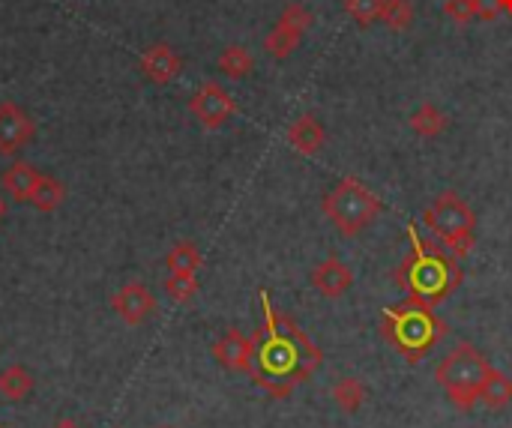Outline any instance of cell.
I'll return each instance as SVG.
<instances>
[{
    "instance_id": "obj_1",
    "label": "cell",
    "mask_w": 512,
    "mask_h": 428,
    "mask_svg": "<svg viewBox=\"0 0 512 428\" xmlns=\"http://www.w3.org/2000/svg\"><path fill=\"white\" fill-rule=\"evenodd\" d=\"M264 324L252 336L255 357H252V381L273 399H288L300 384H306L324 363L321 348L273 303L270 294L261 291Z\"/></svg>"
},
{
    "instance_id": "obj_15",
    "label": "cell",
    "mask_w": 512,
    "mask_h": 428,
    "mask_svg": "<svg viewBox=\"0 0 512 428\" xmlns=\"http://www.w3.org/2000/svg\"><path fill=\"white\" fill-rule=\"evenodd\" d=\"M39 177H42V174H39L30 162H12V165L0 174V186H3V192H9V198H12L15 204H30Z\"/></svg>"
},
{
    "instance_id": "obj_14",
    "label": "cell",
    "mask_w": 512,
    "mask_h": 428,
    "mask_svg": "<svg viewBox=\"0 0 512 428\" xmlns=\"http://www.w3.org/2000/svg\"><path fill=\"white\" fill-rule=\"evenodd\" d=\"M288 144L300 156H318L321 147L327 144V129H324V123L315 114H300L288 126Z\"/></svg>"
},
{
    "instance_id": "obj_12",
    "label": "cell",
    "mask_w": 512,
    "mask_h": 428,
    "mask_svg": "<svg viewBox=\"0 0 512 428\" xmlns=\"http://www.w3.org/2000/svg\"><path fill=\"white\" fill-rule=\"evenodd\" d=\"M309 282H312V288H315L321 297L339 300V297H345V294L354 288V270H351L342 258L330 255V258H324L321 264H315Z\"/></svg>"
},
{
    "instance_id": "obj_8",
    "label": "cell",
    "mask_w": 512,
    "mask_h": 428,
    "mask_svg": "<svg viewBox=\"0 0 512 428\" xmlns=\"http://www.w3.org/2000/svg\"><path fill=\"white\" fill-rule=\"evenodd\" d=\"M189 111H192V117H195L204 129H222V126L237 114V102L231 99V93H228L219 81H204V84L192 93Z\"/></svg>"
},
{
    "instance_id": "obj_3",
    "label": "cell",
    "mask_w": 512,
    "mask_h": 428,
    "mask_svg": "<svg viewBox=\"0 0 512 428\" xmlns=\"http://www.w3.org/2000/svg\"><path fill=\"white\" fill-rule=\"evenodd\" d=\"M384 339L408 360V363H420L447 333V324L435 315L432 306L420 303V300H405L399 306H390L384 312L381 321Z\"/></svg>"
},
{
    "instance_id": "obj_2",
    "label": "cell",
    "mask_w": 512,
    "mask_h": 428,
    "mask_svg": "<svg viewBox=\"0 0 512 428\" xmlns=\"http://www.w3.org/2000/svg\"><path fill=\"white\" fill-rule=\"evenodd\" d=\"M408 240H411V252L393 270V282L411 300H420L435 309L447 297H453V291L462 285V267L450 252L423 240L417 234V225H408Z\"/></svg>"
},
{
    "instance_id": "obj_30",
    "label": "cell",
    "mask_w": 512,
    "mask_h": 428,
    "mask_svg": "<svg viewBox=\"0 0 512 428\" xmlns=\"http://www.w3.org/2000/svg\"><path fill=\"white\" fill-rule=\"evenodd\" d=\"M501 6H504V12H507V15H512V0H501Z\"/></svg>"
},
{
    "instance_id": "obj_21",
    "label": "cell",
    "mask_w": 512,
    "mask_h": 428,
    "mask_svg": "<svg viewBox=\"0 0 512 428\" xmlns=\"http://www.w3.org/2000/svg\"><path fill=\"white\" fill-rule=\"evenodd\" d=\"M63 198H66V186H63L57 177L42 174V177H39V183H36V189H33L30 204H33L39 213H54V210L63 204Z\"/></svg>"
},
{
    "instance_id": "obj_17",
    "label": "cell",
    "mask_w": 512,
    "mask_h": 428,
    "mask_svg": "<svg viewBox=\"0 0 512 428\" xmlns=\"http://www.w3.org/2000/svg\"><path fill=\"white\" fill-rule=\"evenodd\" d=\"M330 396H333V405L342 414H357L366 405L369 390H366V384L360 378H342V381H336V387H333Z\"/></svg>"
},
{
    "instance_id": "obj_9",
    "label": "cell",
    "mask_w": 512,
    "mask_h": 428,
    "mask_svg": "<svg viewBox=\"0 0 512 428\" xmlns=\"http://www.w3.org/2000/svg\"><path fill=\"white\" fill-rule=\"evenodd\" d=\"M33 135V117L15 102H0V156H15L21 147L33 141Z\"/></svg>"
},
{
    "instance_id": "obj_16",
    "label": "cell",
    "mask_w": 512,
    "mask_h": 428,
    "mask_svg": "<svg viewBox=\"0 0 512 428\" xmlns=\"http://www.w3.org/2000/svg\"><path fill=\"white\" fill-rule=\"evenodd\" d=\"M512 402V378L501 369H489L486 381H483V390H480V405L489 408V411H504Z\"/></svg>"
},
{
    "instance_id": "obj_18",
    "label": "cell",
    "mask_w": 512,
    "mask_h": 428,
    "mask_svg": "<svg viewBox=\"0 0 512 428\" xmlns=\"http://www.w3.org/2000/svg\"><path fill=\"white\" fill-rule=\"evenodd\" d=\"M36 378L24 369V366H9L0 372V396L9 402H21L33 393Z\"/></svg>"
},
{
    "instance_id": "obj_28",
    "label": "cell",
    "mask_w": 512,
    "mask_h": 428,
    "mask_svg": "<svg viewBox=\"0 0 512 428\" xmlns=\"http://www.w3.org/2000/svg\"><path fill=\"white\" fill-rule=\"evenodd\" d=\"M51 428H81V426H78L75 420H57Z\"/></svg>"
},
{
    "instance_id": "obj_11",
    "label": "cell",
    "mask_w": 512,
    "mask_h": 428,
    "mask_svg": "<svg viewBox=\"0 0 512 428\" xmlns=\"http://www.w3.org/2000/svg\"><path fill=\"white\" fill-rule=\"evenodd\" d=\"M252 357H255V339L243 336L240 330H225L213 342V360L228 369V372H252Z\"/></svg>"
},
{
    "instance_id": "obj_27",
    "label": "cell",
    "mask_w": 512,
    "mask_h": 428,
    "mask_svg": "<svg viewBox=\"0 0 512 428\" xmlns=\"http://www.w3.org/2000/svg\"><path fill=\"white\" fill-rule=\"evenodd\" d=\"M474 12L483 21H495L504 15V6H501V0H474Z\"/></svg>"
},
{
    "instance_id": "obj_31",
    "label": "cell",
    "mask_w": 512,
    "mask_h": 428,
    "mask_svg": "<svg viewBox=\"0 0 512 428\" xmlns=\"http://www.w3.org/2000/svg\"><path fill=\"white\" fill-rule=\"evenodd\" d=\"M0 428H3V426H0Z\"/></svg>"
},
{
    "instance_id": "obj_7",
    "label": "cell",
    "mask_w": 512,
    "mask_h": 428,
    "mask_svg": "<svg viewBox=\"0 0 512 428\" xmlns=\"http://www.w3.org/2000/svg\"><path fill=\"white\" fill-rule=\"evenodd\" d=\"M312 27V12L303 3H288L276 21V27L267 33L264 48L273 60H288L294 54V48L300 45V39L306 36V30Z\"/></svg>"
},
{
    "instance_id": "obj_6",
    "label": "cell",
    "mask_w": 512,
    "mask_h": 428,
    "mask_svg": "<svg viewBox=\"0 0 512 428\" xmlns=\"http://www.w3.org/2000/svg\"><path fill=\"white\" fill-rule=\"evenodd\" d=\"M423 225L441 240V246L456 258H468L474 249V228H477V213L471 210L468 201L459 198V192L447 189L441 192L432 207L423 213Z\"/></svg>"
},
{
    "instance_id": "obj_29",
    "label": "cell",
    "mask_w": 512,
    "mask_h": 428,
    "mask_svg": "<svg viewBox=\"0 0 512 428\" xmlns=\"http://www.w3.org/2000/svg\"><path fill=\"white\" fill-rule=\"evenodd\" d=\"M6 210H9V204H6V198L0 195V222H3V216H6Z\"/></svg>"
},
{
    "instance_id": "obj_19",
    "label": "cell",
    "mask_w": 512,
    "mask_h": 428,
    "mask_svg": "<svg viewBox=\"0 0 512 428\" xmlns=\"http://www.w3.org/2000/svg\"><path fill=\"white\" fill-rule=\"evenodd\" d=\"M411 129L420 138H438L447 129V114L435 105V102H423L414 114H411Z\"/></svg>"
},
{
    "instance_id": "obj_26",
    "label": "cell",
    "mask_w": 512,
    "mask_h": 428,
    "mask_svg": "<svg viewBox=\"0 0 512 428\" xmlns=\"http://www.w3.org/2000/svg\"><path fill=\"white\" fill-rule=\"evenodd\" d=\"M444 15L456 24H471L477 18L474 12V0H447L444 3Z\"/></svg>"
},
{
    "instance_id": "obj_25",
    "label": "cell",
    "mask_w": 512,
    "mask_h": 428,
    "mask_svg": "<svg viewBox=\"0 0 512 428\" xmlns=\"http://www.w3.org/2000/svg\"><path fill=\"white\" fill-rule=\"evenodd\" d=\"M381 9H384V0H345V12L363 27L381 21Z\"/></svg>"
},
{
    "instance_id": "obj_23",
    "label": "cell",
    "mask_w": 512,
    "mask_h": 428,
    "mask_svg": "<svg viewBox=\"0 0 512 428\" xmlns=\"http://www.w3.org/2000/svg\"><path fill=\"white\" fill-rule=\"evenodd\" d=\"M162 288H165V294H168L174 303H192L201 285H198V276H189V273H168Z\"/></svg>"
},
{
    "instance_id": "obj_13",
    "label": "cell",
    "mask_w": 512,
    "mask_h": 428,
    "mask_svg": "<svg viewBox=\"0 0 512 428\" xmlns=\"http://www.w3.org/2000/svg\"><path fill=\"white\" fill-rule=\"evenodd\" d=\"M138 66H141L144 78L153 81V84H171L183 72L180 54L171 45H165V42H153L150 48H144Z\"/></svg>"
},
{
    "instance_id": "obj_10",
    "label": "cell",
    "mask_w": 512,
    "mask_h": 428,
    "mask_svg": "<svg viewBox=\"0 0 512 428\" xmlns=\"http://www.w3.org/2000/svg\"><path fill=\"white\" fill-rule=\"evenodd\" d=\"M111 309L117 312V318L129 327H138L144 321H150L156 315V297L150 294L147 285L141 282H126L114 297H111Z\"/></svg>"
},
{
    "instance_id": "obj_20",
    "label": "cell",
    "mask_w": 512,
    "mask_h": 428,
    "mask_svg": "<svg viewBox=\"0 0 512 428\" xmlns=\"http://www.w3.org/2000/svg\"><path fill=\"white\" fill-rule=\"evenodd\" d=\"M201 264H204L201 252H198V246H195V243H189V240H183V243L171 246V249H168V255H165V267H168V273H189V276H198Z\"/></svg>"
},
{
    "instance_id": "obj_24",
    "label": "cell",
    "mask_w": 512,
    "mask_h": 428,
    "mask_svg": "<svg viewBox=\"0 0 512 428\" xmlns=\"http://www.w3.org/2000/svg\"><path fill=\"white\" fill-rule=\"evenodd\" d=\"M381 21L390 30H408L411 21H414V3L411 0H384Z\"/></svg>"
},
{
    "instance_id": "obj_22",
    "label": "cell",
    "mask_w": 512,
    "mask_h": 428,
    "mask_svg": "<svg viewBox=\"0 0 512 428\" xmlns=\"http://www.w3.org/2000/svg\"><path fill=\"white\" fill-rule=\"evenodd\" d=\"M255 69V57L249 54V48L243 45H228L222 54H219V72H225L228 78H246L249 72Z\"/></svg>"
},
{
    "instance_id": "obj_5",
    "label": "cell",
    "mask_w": 512,
    "mask_h": 428,
    "mask_svg": "<svg viewBox=\"0 0 512 428\" xmlns=\"http://www.w3.org/2000/svg\"><path fill=\"white\" fill-rule=\"evenodd\" d=\"M321 210L342 237H357L381 216L384 204L363 180L345 177L324 195Z\"/></svg>"
},
{
    "instance_id": "obj_4",
    "label": "cell",
    "mask_w": 512,
    "mask_h": 428,
    "mask_svg": "<svg viewBox=\"0 0 512 428\" xmlns=\"http://www.w3.org/2000/svg\"><path fill=\"white\" fill-rule=\"evenodd\" d=\"M489 369H492V363L477 351V345L459 342L438 363L435 381L441 384L450 405H456L459 411H474L480 405V390H483V381H486Z\"/></svg>"
}]
</instances>
